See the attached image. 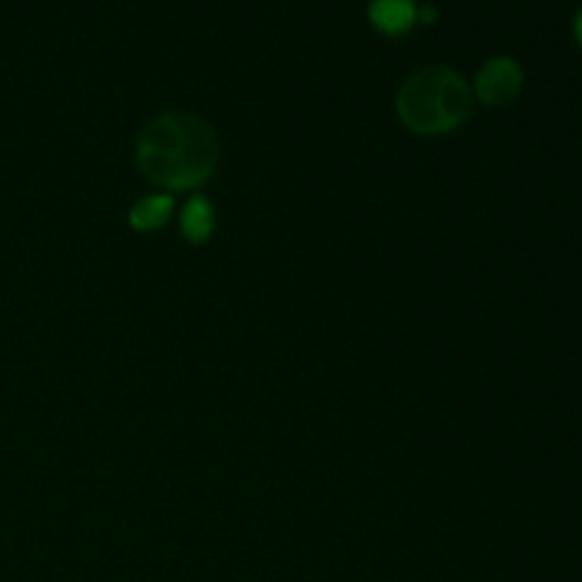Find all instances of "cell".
I'll return each instance as SVG.
<instances>
[{
    "mask_svg": "<svg viewBox=\"0 0 582 582\" xmlns=\"http://www.w3.org/2000/svg\"><path fill=\"white\" fill-rule=\"evenodd\" d=\"M217 134L190 112H165L137 137V165L150 183L168 190H190L217 170Z\"/></svg>",
    "mask_w": 582,
    "mask_h": 582,
    "instance_id": "cell-1",
    "label": "cell"
},
{
    "mask_svg": "<svg viewBox=\"0 0 582 582\" xmlns=\"http://www.w3.org/2000/svg\"><path fill=\"white\" fill-rule=\"evenodd\" d=\"M471 112L466 80L451 69H420L401 85L398 117L413 134H446Z\"/></svg>",
    "mask_w": 582,
    "mask_h": 582,
    "instance_id": "cell-2",
    "label": "cell"
},
{
    "mask_svg": "<svg viewBox=\"0 0 582 582\" xmlns=\"http://www.w3.org/2000/svg\"><path fill=\"white\" fill-rule=\"evenodd\" d=\"M520 85H523V69L517 66L511 58H495L478 72L475 92L486 105L500 108L520 94Z\"/></svg>",
    "mask_w": 582,
    "mask_h": 582,
    "instance_id": "cell-3",
    "label": "cell"
},
{
    "mask_svg": "<svg viewBox=\"0 0 582 582\" xmlns=\"http://www.w3.org/2000/svg\"><path fill=\"white\" fill-rule=\"evenodd\" d=\"M370 20L384 34H406L418 20V7L415 0H373Z\"/></svg>",
    "mask_w": 582,
    "mask_h": 582,
    "instance_id": "cell-4",
    "label": "cell"
},
{
    "mask_svg": "<svg viewBox=\"0 0 582 582\" xmlns=\"http://www.w3.org/2000/svg\"><path fill=\"white\" fill-rule=\"evenodd\" d=\"M170 217H174V197L170 194H154V197H145L134 205L128 222H132L134 230L145 233V230H159Z\"/></svg>",
    "mask_w": 582,
    "mask_h": 582,
    "instance_id": "cell-5",
    "label": "cell"
},
{
    "mask_svg": "<svg viewBox=\"0 0 582 582\" xmlns=\"http://www.w3.org/2000/svg\"><path fill=\"white\" fill-rule=\"evenodd\" d=\"M214 225H217L214 208H210L208 199L202 197L190 199V202L183 208V214H179V228H183V236L194 245H202L205 239L214 233Z\"/></svg>",
    "mask_w": 582,
    "mask_h": 582,
    "instance_id": "cell-6",
    "label": "cell"
},
{
    "mask_svg": "<svg viewBox=\"0 0 582 582\" xmlns=\"http://www.w3.org/2000/svg\"><path fill=\"white\" fill-rule=\"evenodd\" d=\"M574 32H576V40H580V46H582V12L576 14V23H574Z\"/></svg>",
    "mask_w": 582,
    "mask_h": 582,
    "instance_id": "cell-7",
    "label": "cell"
}]
</instances>
